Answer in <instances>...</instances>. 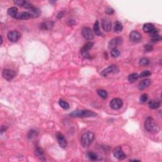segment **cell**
I'll return each mask as SVG.
<instances>
[{"mask_svg":"<svg viewBox=\"0 0 162 162\" xmlns=\"http://www.w3.org/2000/svg\"><path fill=\"white\" fill-rule=\"evenodd\" d=\"M151 84V81L148 79L143 80L138 85V88L139 90H143V89H146Z\"/></svg>","mask_w":162,"mask_h":162,"instance_id":"e0dca14e","label":"cell"},{"mask_svg":"<svg viewBox=\"0 0 162 162\" xmlns=\"http://www.w3.org/2000/svg\"><path fill=\"white\" fill-rule=\"evenodd\" d=\"M143 29L145 32L149 33L155 29V26H154L153 24H150V23H147V24H144Z\"/></svg>","mask_w":162,"mask_h":162,"instance_id":"ffe728a7","label":"cell"},{"mask_svg":"<svg viewBox=\"0 0 162 162\" xmlns=\"http://www.w3.org/2000/svg\"><path fill=\"white\" fill-rule=\"evenodd\" d=\"M139 78V77L138 74L136 73H134L129 75V77H128V80H129L130 82H133L136 81Z\"/></svg>","mask_w":162,"mask_h":162,"instance_id":"484cf974","label":"cell"},{"mask_svg":"<svg viewBox=\"0 0 162 162\" xmlns=\"http://www.w3.org/2000/svg\"><path fill=\"white\" fill-rule=\"evenodd\" d=\"M150 64V61L146 58H143L140 60L139 65L141 66H146Z\"/></svg>","mask_w":162,"mask_h":162,"instance_id":"f546056e","label":"cell"},{"mask_svg":"<svg viewBox=\"0 0 162 162\" xmlns=\"http://www.w3.org/2000/svg\"><path fill=\"white\" fill-rule=\"evenodd\" d=\"M144 49L146 51H152L153 47L149 44H147V45L144 46Z\"/></svg>","mask_w":162,"mask_h":162,"instance_id":"74e56055","label":"cell"},{"mask_svg":"<svg viewBox=\"0 0 162 162\" xmlns=\"http://www.w3.org/2000/svg\"><path fill=\"white\" fill-rule=\"evenodd\" d=\"M94 46V43L88 42L86 44H85L84 46L81 49V53L84 58L86 59H91V56L89 53V51L92 48V46Z\"/></svg>","mask_w":162,"mask_h":162,"instance_id":"277c9868","label":"cell"},{"mask_svg":"<svg viewBox=\"0 0 162 162\" xmlns=\"http://www.w3.org/2000/svg\"><path fill=\"white\" fill-rule=\"evenodd\" d=\"M2 75L4 79L10 81L15 77V71L9 70V69H4L2 72Z\"/></svg>","mask_w":162,"mask_h":162,"instance_id":"30bf717a","label":"cell"},{"mask_svg":"<svg viewBox=\"0 0 162 162\" xmlns=\"http://www.w3.org/2000/svg\"><path fill=\"white\" fill-rule=\"evenodd\" d=\"M38 133L36 132V131L34 130H31L29 132L27 137H28V139L29 140H33L36 138V137L38 136Z\"/></svg>","mask_w":162,"mask_h":162,"instance_id":"d4e9b609","label":"cell"},{"mask_svg":"<svg viewBox=\"0 0 162 162\" xmlns=\"http://www.w3.org/2000/svg\"><path fill=\"white\" fill-rule=\"evenodd\" d=\"M53 22H43L41 24V29H43V30H49V29H51L52 27H53Z\"/></svg>","mask_w":162,"mask_h":162,"instance_id":"ac0fdd59","label":"cell"},{"mask_svg":"<svg viewBox=\"0 0 162 162\" xmlns=\"http://www.w3.org/2000/svg\"><path fill=\"white\" fill-rule=\"evenodd\" d=\"M56 138L60 147H61L62 148H65L67 147V142L66 141L65 138H64V135L60 133V132H57L56 134Z\"/></svg>","mask_w":162,"mask_h":162,"instance_id":"4fadbf2b","label":"cell"},{"mask_svg":"<svg viewBox=\"0 0 162 162\" xmlns=\"http://www.w3.org/2000/svg\"><path fill=\"white\" fill-rule=\"evenodd\" d=\"M144 127L146 130L151 133H158L160 131V127L151 117H148L145 120Z\"/></svg>","mask_w":162,"mask_h":162,"instance_id":"6da1fadb","label":"cell"},{"mask_svg":"<svg viewBox=\"0 0 162 162\" xmlns=\"http://www.w3.org/2000/svg\"><path fill=\"white\" fill-rule=\"evenodd\" d=\"M21 37V34L17 30H12L8 33L7 38L12 43L17 42Z\"/></svg>","mask_w":162,"mask_h":162,"instance_id":"8992f818","label":"cell"},{"mask_svg":"<svg viewBox=\"0 0 162 162\" xmlns=\"http://www.w3.org/2000/svg\"><path fill=\"white\" fill-rule=\"evenodd\" d=\"M151 73L149 70H145L144 72H143L142 73L140 74V75H139V77H148L149 75H151Z\"/></svg>","mask_w":162,"mask_h":162,"instance_id":"d6a6232c","label":"cell"},{"mask_svg":"<svg viewBox=\"0 0 162 162\" xmlns=\"http://www.w3.org/2000/svg\"><path fill=\"white\" fill-rule=\"evenodd\" d=\"M87 156L89 160H98V156L97 154H96L95 153L91 152V151H89L87 153Z\"/></svg>","mask_w":162,"mask_h":162,"instance_id":"4316f807","label":"cell"},{"mask_svg":"<svg viewBox=\"0 0 162 162\" xmlns=\"http://www.w3.org/2000/svg\"><path fill=\"white\" fill-rule=\"evenodd\" d=\"M158 30H157V29H156L155 28L153 29V30H152L151 32H149V34H150L151 36L153 37V36H155V35H158Z\"/></svg>","mask_w":162,"mask_h":162,"instance_id":"8d00e7d4","label":"cell"},{"mask_svg":"<svg viewBox=\"0 0 162 162\" xmlns=\"http://www.w3.org/2000/svg\"><path fill=\"white\" fill-rule=\"evenodd\" d=\"M101 27L104 31L109 32L112 27V22L108 18H103L101 20Z\"/></svg>","mask_w":162,"mask_h":162,"instance_id":"8fae6325","label":"cell"},{"mask_svg":"<svg viewBox=\"0 0 162 162\" xmlns=\"http://www.w3.org/2000/svg\"><path fill=\"white\" fill-rule=\"evenodd\" d=\"M8 127H7V126H2L1 127V133L3 134L4 132H5L6 130H7Z\"/></svg>","mask_w":162,"mask_h":162,"instance_id":"ab89813d","label":"cell"},{"mask_svg":"<svg viewBox=\"0 0 162 162\" xmlns=\"http://www.w3.org/2000/svg\"><path fill=\"white\" fill-rule=\"evenodd\" d=\"M28 12L30 15V17L32 18H38L41 15V11L39 8L35 7L29 10Z\"/></svg>","mask_w":162,"mask_h":162,"instance_id":"9a60e30c","label":"cell"},{"mask_svg":"<svg viewBox=\"0 0 162 162\" xmlns=\"http://www.w3.org/2000/svg\"><path fill=\"white\" fill-rule=\"evenodd\" d=\"M82 35L84 37V38L86 40L91 41L94 39V34L93 32L89 27H84L82 30Z\"/></svg>","mask_w":162,"mask_h":162,"instance_id":"52a82bcc","label":"cell"},{"mask_svg":"<svg viewBox=\"0 0 162 162\" xmlns=\"http://www.w3.org/2000/svg\"><path fill=\"white\" fill-rule=\"evenodd\" d=\"M95 139V134L91 131L86 132L82 135L81 143L84 148L88 147Z\"/></svg>","mask_w":162,"mask_h":162,"instance_id":"3957f363","label":"cell"},{"mask_svg":"<svg viewBox=\"0 0 162 162\" xmlns=\"http://www.w3.org/2000/svg\"><path fill=\"white\" fill-rule=\"evenodd\" d=\"M59 104L62 108H64L65 109H68L69 108V107H70L69 103L62 100H60L59 101Z\"/></svg>","mask_w":162,"mask_h":162,"instance_id":"f1b7e54d","label":"cell"},{"mask_svg":"<svg viewBox=\"0 0 162 162\" xmlns=\"http://www.w3.org/2000/svg\"><path fill=\"white\" fill-rule=\"evenodd\" d=\"M93 30L94 32H95V33L96 34V35H98V36H102V35H103V34L101 33V32L100 31V25H99V22L98 20L95 22V25H94Z\"/></svg>","mask_w":162,"mask_h":162,"instance_id":"7402d4cb","label":"cell"},{"mask_svg":"<svg viewBox=\"0 0 162 162\" xmlns=\"http://www.w3.org/2000/svg\"><path fill=\"white\" fill-rule=\"evenodd\" d=\"M97 92H98V95L100 96V97H101L102 98L106 99L107 98L108 93L105 90H103V89H99V90L97 91Z\"/></svg>","mask_w":162,"mask_h":162,"instance_id":"83f0119b","label":"cell"},{"mask_svg":"<svg viewBox=\"0 0 162 162\" xmlns=\"http://www.w3.org/2000/svg\"><path fill=\"white\" fill-rule=\"evenodd\" d=\"M30 18V15L28 12H23L18 13L15 17V18L20 20H27Z\"/></svg>","mask_w":162,"mask_h":162,"instance_id":"2e32d148","label":"cell"},{"mask_svg":"<svg viewBox=\"0 0 162 162\" xmlns=\"http://www.w3.org/2000/svg\"><path fill=\"white\" fill-rule=\"evenodd\" d=\"M72 117H78V118H85V117H95L97 114L94 112L87 109H78L72 112L69 114Z\"/></svg>","mask_w":162,"mask_h":162,"instance_id":"7a4b0ae2","label":"cell"},{"mask_svg":"<svg viewBox=\"0 0 162 162\" xmlns=\"http://www.w3.org/2000/svg\"><path fill=\"white\" fill-rule=\"evenodd\" d=\"M161 37L160 36V35H155V36L151 37V41L153 42H157V41H161Z\"/></svg>","mask_w":162,"mask_h":162,"instance_id":"e575fe53","label":"cell"},{"mask_svg":"<svg viewBox=\"0 0 162 162\" xmlns=\"http://www.w3.org/2000/svg\"><path fill=\"white\" fill-rule=\"evenodd\" d=\"M64 13H65L64 12H60V13L58 14V15H57V18H62L64 16Z\"/></svg>","mask_w":162,"mask_h":162,"instance_id":"60d3db41","label":"cell"},{"mask_svg":"<svg viewBox=\"0 0 162 162\" xmlns=\"http://www.w3.org/2000/svg\"><path fill=\"white\" fill-rule=\"evenodd\" d=\"M24 1L23 0H17V1H14V3L17 4L19 7H22L23 3H24Z\"/></svg>","mask_w":162,"mask_h":162,"instance_id":"f35d334b","label":"cell"},{"mask_svg":"<svg viewBox=\"0 0 162 162\" xmlns=\"http://www.w3.org/2000/svg\"><path fill=\"white\" fill-rule=\"evenodd\" d=\"M148 106L151 109H157L160 106V103L156 100H151L148 103Z\"/></svg>","mask_w":162,"mask_h":162,"instance_id":"cb8c5ba5","label":"cell"},{"mask_svg":"<svg viewBox=\"0 0 162 162\" xmlns=\"http://www.w3.org/2000/svg\"><path fill=\"white\" fill-rule=\"evenodd\" d=\"M17 12H18L17 8L13 7H11L10 8H8V10L7 11V13L10 17L15 18V17H16V15H17V13H18Z\"/></svg>","mask_w":162,"mask_h":162,"instance_id":"44dd1931","label":"cell"},{"mask_svg":"<svg viewBox=\"0 0 162 162\" xmlns=\"http://www.w3.org/2000/svg\"><path fill=\"white\" fill-rule=\"evenodd\" d=\"M105 13L107 15H112L114 13V10L112 8H108L106 9Z\"/></svg>","mask_w":162,"mask_h":162,"instance_id":"d590c367","label":"cell"},{"mask_svg":"<svg viewBox=\"0 0 162 162\" xmlns=\"http://www.w3.org/2000/svg\"><path fill=\"white\" fill-rule=\"evenodd\" d=\"M22 7H24L26 9H29V10H30V9L33 8L34 5L32 3H29V1H24V3H23L22 6Z\"/></svg>","mask_w":162,"mask_h":162,"instance_id":"4dcf8cb0","label":"cell"},{"mask_svg":"<svg viewBox=\"0 0 162 162\" xmlns=\"http://www.w3.org/2000/svg\"><path fill=\"white\" fill-rule=\"evenodd\" d=\"M113 155L115 158L118 159L119 160H123L126 158V155L125 153L123 152L121 147H117L113 150Z\"/></svg>","mask_w":162,"mask_h":162,"instance_id":"9c48e42d","label":"cell"},{"mask_svg":"<svg viewBox=\"0 0 162 162\" xmlns=\"http://www.w3.org/2000/svg\"><path fill=\"white\" fill-rule=\"evenodd\" d=\"M111 55L113 58H118L120 56V52L118 50L117 48L112 49V51H111Z\"/></svg>","mask_w":162,"mask_h":162,"instance_id":"1f68e13d","label":"cell"},{"mask_svg":"<svg viewBox=\"0 0 162 162\" xmlns=\"http://www.w3.org/2000/svg\"><path fill=\"white\" fill-rule=\"evenodd\" d=\"M148 99V96L147 94H143V95H142L141 96V97H140L139 100L140 101H141V103H144L146 102V101H147Z\"/></svg>","mask_w":162,"mask_h":162,"instance_id":"836d02e7","label":"cell"},{"mask_svg":"<svg viewBox=\"0 0 162 162\" xmlns=\"http://www.w3.org/2000/svg\"><path fill=\"white\" fill-rule=\"evenodd\" d=\"M2 43H3V38L2 36L1 35V44H2Z\"/></svg>","mask_w":162,"mask_h":162,"instance_id":"7bdbcfd3","label":"cell"},{"mask_svg":"<svg viewBox=\"0 0 162 162\" xmlns=\"http://www.w3.org/2000/svg\"><path fill=\"white\" fill-rule=\"evenodd\" d=\"M129 37H130V41L134 43L139 42L140 40L141 39V34L138 31H135V30H134V31L131 32Z\"/></svg>","mask_w":162,"mask_h":162,"instance_id":"5bb4252c","label":"cell"},{"mask_svg":"<svg viewBox=\"0 0 162 162\" xmlns=\"http://www.w3.org/2000/svg\"><path fill=\"white\" fill-rule=\"evenodd\" d=\"M123 30V25L122 23L119 21H117L115 22L114 25V30L117 33H120Z\"/></svg>","mask_w":162,"mask_h":162,"instance_id":"603a6c76","label":"cell"},{"mask_svg":"<svg viewBox=\"0 0 162 162\" xmlns=\"http://www.w3.org/2000/svg\"><path fill=\"white\" fill-rule=\"evenodd\" d=\"M130 161H140V160H130Z\"/></svg>","mask_w":162,"mask_h":162,"instance_id":"b9f144b4","label":"cell"},{"mask_svg":"<svg viewBox=\"0 0 162 162\" xmlns=\"http://www.w3.org/2000/svg\"><path fill=\"white\" fill-rule=\"evenodd\" d=\"M119 72V69L118 67H117L116 65H112L109 66L108 67L106 68V69L103 70L102 72H101V75H103L104 77H106L107 75H108L110 74H118Z\"/></svg>","mask_w":162,"mask_h":162,"instance_id":"5b68a950","label":"cell"},{"mask_svg":"<svg viewBox=\"0 0 162 162\" xmlns=\"http://www.w3.org/2000/svg\"><path fill=\"white\" fill-rule=\"evenodd\" d=\"M109 105L112 109L117 110L121 108L122 106H123V101L120 98H114L111 100Z\"/></svg>","mask_w":162,"mask_h":162,"instance_id":"ba28073f","label":"cell"},{"mask_svg":"<svg viewBox=\"0 0 162 162\" xmlns=\"http://www.w3.org/2000/svg\"><path fill=\"white\" fill-rule=\"evenodd\" d=\"M35 155L39 158L40 160H45V155H44V151L41 148H38L35 151Z\"/></svg>","mask_w":162,"mask_h":162,"instance_id":"d6986e66","label":"cell"},{"mask_svg":"<svg viewBox=\"0 0 162 162\" xmlns=\"http://www.w3.org/2000/svg\"><path fill=\"white\" fill-rule=\"evenodd\" d=\"M122 42V39L121 38L117 37V38H113V39H112L110 41H109L108 44L109 49H113L117 48V46L121 44Z\"/></svg>","mask_w":162,"mask_h":162,"instance_id":"7c38bea8","label":"cell"}]
</instances>
